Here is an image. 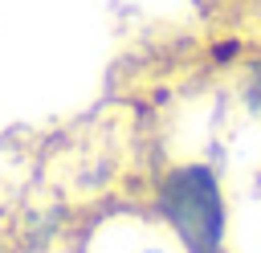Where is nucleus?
<instances>
[{
  "label": "nucleus",
  "mask_w": 261,
  "mask_h": 253,
  "mask_svg": "<svg viewBox=\"0 0 261 253\" xmlns=\"http://www.w3.org/2000/svg\"><path fill=\"white\" fill-rule=\"evenodd\" d=\"M82 253H179V249L167 241V233L147 212L118 208V212H106L86 233Z\"/></svg>",
  "instance_id": "nucleus-2"
},
{
  "label": "nucleus",
  "mask_w": 261,
  "mask_h": 253,
  "mask_svg": "<svg viewBox=\"0 0 261 253\" xmlns=\"http://www.w3.org/2000/svg\"><path fill=\"white\" fill-rule=\"evenodd\" d=\"M237 86H241L245 110L261 118V57H249V61L241 65V82H237Z\"/></svg>",
  "instance_id": "nucleus-3"
},
{
  "label": "nucleus",
  "mask_w": 261,
  "mask_h": 253,
  "mask_svg": "<svg viewBox=\"0 0 261 253\" xmlns=\"http://www.w3.org/2000/svg\"><path fill=\"white\" fill-rule=\"evenodd\" d=\"M147 216L167 233L179 253H228L232 196L212 159H171L151 175Z\"/></svg>",
  "instance_id": "nucleus-1"
},
{
  "label": "nucleus",
  "mask_w": 261,
  "mask_h": 253,
  "mask_svg": "<svg viewBox=\"0 0 261 253\" xmlns=\"http://www.w3.org/2000/svg\"><path fill=\"white\" fill-rule=\"evenodd\" d=\"M228 253H232V249H228Z\"/></svg>",
  "instance_id": "nucleus-4"
}]
</instances>
